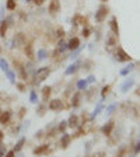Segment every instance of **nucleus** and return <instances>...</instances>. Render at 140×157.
<instances>
[{
    "instance_id": "obj_2",
    "label": "nucleus",
    "mask_w": 140,
    "mask_h": 157,
    "mask_svg": "<svg viewBox=\"0 0 140 157\" xmlns=\"http://www.w3.org/2000/svg\"><path fill=\"white\" fill-rule=\"evenodd\" d=\"M114 56H115V59H116L118 62H121V63H126V62H131L132 60V56L129 55L122 46H118L116 51H115V53H114Z\"/></svg>"
},
{
    "instance_id": "obj_62",
    "label": "nucleus",
    "mask_w": 140,
    "mask_h": 157,
    "mask_svg": "<svg viewBox=\"0 0 140 157\" xmlns=\"http://www.w3.org/2000/svg\"><path fill=\"white\" fill-rule=\"evenodd\" d=\"M87 157H90V156H87Z\"/></svg>"
},
{
    "instance_id": "obj_31",
    "label": "nucleus",
    "mask_w": 140,
    "mask_h": 157,
    "mask_svg": "<svg viewBox=\"0 0 140 157\" xmlns=\"http://www.w3.org/2000/svg\"><path fill=\"white\" fill-rule=\"evenodd\" d=\"M93 66H94L93 60H90V59H85L84 62H83V70H84V72H90V70L93 69Z\"/></svg>"
},
{
    "instance_id": "obj_17",
    "label": "nucleus",
    "mask_w": 140,
    "mask_h": 157,
    "mask_svg": "<svg viewBox=\"0 0 140 157\" xmlns=\"http://www.w3.org/2000/svg\"><path fill=\"white\" fill-rule=\"evenodd\" d=\"M72 24L73 25H87V17L81 16V14H74L72 18Z\"/></svg>"
},
{
    "instance_id": "obj_16",
    "label": "nucleus",
    "mask_w": 140,
    "mask_h": 157,
    "mask_svg": "<svg viewBox=\"0 0 140 157\" xmlns=\"http://www.w3.org/2000/svg\"><path fill=\"white\" fill-rule=\"evenodd\" d=\"M109 29L115 36L119 38V25H118V18L115 16L111 17V20H109Z\"/></svg>"
},
{
    "instance_id": "obj_26",
    "label": "nucleus",
    "mask_w": 140,
    "mask_h": 157,
    "mask_svg": "<svg viewBox=\"0 0 140 157\" xmlns=\"http://www.w3.org/2000/svg\"><path fill=\"white\" fill-rule=\"evenodd\" d=\"M13 101V97L9 95L6 91H0V104H9Z\"/></svg>"
},
{
    "instance_id": "obj_20",
    "label": "nucleus",
    "mask_w": 140,
    "mask_h": 157,
    "mask_svg": "<svg viewBox=\"0 0 140 157\" xmlns=\"http://www.w3.org/2000/svg\"><path fill=\"white\" fill-rule=\"evenodd\" d=\"M134 86V78H132V77H129V78H126L123 83L121 84V91L122 93H126L129 88H132Z\"/></svg>"
},
{
    "instance_id": "obj_12",
    "label": "nucleus",
    "mask_w": 140,
    "mask_h": 157,
    "mask_svg": "<svg viewBox=\"0 0 140 157\" xmlns=\"http://www.w3.org/2000/svg\"><path fill=\"white\" fill-rule=\"evenodd\" d=\"M80 104H81V91H76L74 94L72 95V98H70V107L72 108H78L80 107Z\"/></svg>"
},
{
    "instance_id": "obj_6",
    "label": "nucleus",
    "mask_w": 140,
    "mask_h": 157,
    "mask_svg": "<svg viewBox=\"0 0 140 157\" xmlns=\"http://www.w3.org/2000/svg\"><path fill=\"white\" fill-rule=\"evenodd\" d=\"M63 108H65V104H63V101L60 98H55V100L48 101V109H51V111H53V112L62 111Z\"/></svg>"
},
{
    "instance_id": "obj_44",
    "label": "nucleus",
    "mask_w": 140,
    "mask_h": 157,
    "mask_svg": "<svg viewBox=\"0 0 140 157\" xmlns=\"http://www.w3.org/2000/svg\"><path fill=\"white\" fill-rule=\"evenodd\" d=\"M81 35L84 36V38H88V36L91 35V28L87 27V25H84V28H83V31H81Z\"/></svg>"
},
{
    "instance_id": "obj_38",
    "label": "nucleus",
    "mask_w": 140,
    "mask_h": 157,
    "mask_svg": "<svg viewBox=\"0 0 140 157\" xmlns=\"http://www.w3.org/2000/svg\"><path fill=\"white\" fill-rule=\"evenodd\" d=\"M6 73V76H7V78H9L11 83H16V72H13L11 69H9L7 72H4Z\"/></svg>"
},
{
    "instance_id": "obj_23",
    "label": "nucleus",
    "mask_w": 140,
    "mask_h": 157,
    "mask_svg": "<svg viewBox=\"0 0 140 157\" xmlns=\"http://www.w3.org/2000/svg\"><path fill=\"white\" fill-rule=\"evenodd\" d=\"M80 65H81L80 62H76V63H73V65H70V66H69V67L65 70V75H66V76H72V75H74V73L78 70Z\"/></svg>"
},
{
    "instance_id": "obj_37",
    "label": "nucleus",
    "mask_w": 140,
    "mask_h": 157,
    "mask_svg": "<svg viewBox=\"0 0 140 157\" xmlns=\"http://www.w3.org/2000/svg\"><path fill=\"white\" fill-rule=\"evenodd\" d=\"M0 69L3 70V72H7L10 69V66H9V62H7L4 58H0Z\"/></svg>"
},
{
    "instance_id": "obj_11",
    "label": "nucleus",
    "mask_w": 140,
    "mask_h": 157,
    "mask_svg": "<svg viewBox=\"0 0 140 157\" xmlns=\"http://www.w3.org/2000/svg\"><path fill=\"white\" fill-rule=\"evenodd\" d=\"M126 112H129V115H131L133 119H137V118H140V105L139 104H132L131 102Z\"/></svg>"
},
{
    "instance_id": "obj_41",
    "label": "nucleus",
    "mask_w": 140,
    "mask_h": 157,
    "mask_svg": "<svg viewBox=\"0 0 140 157\" xmlns=\"http://www.w3.org/2000/svg\"><path fill=\"white\" fill-rule=\"evenodd\" d=\"M53 34H55V35H56V38H63V36H65V29H63L62 28V27H56V31H55V33H53Z\"/></svg>"
},
{
    "instance_id": "obj_43",
    "label": "nucleus",
    "mask_w": 140,
    "mask_h": 157,
    "mask_svg": "<svg viewBox=\"0 0 140 157\" xmlns=\"http://www.w3.org/2000/svg\"><path fill=\"white\" fill-rule=\"evenodd\" d=\"M16 87H17V90H18L20 93L27 91V86H25V83H24V82H17L16 83Z\"/></svg>"
},
{
    "instance_id": "obj_53",
    "label": "nucleus",
    "mask_w": 140,
    "mask_h": 157,
    "mask_svg": "<svg viewBox=\"0 0 140 157\" xmlns=\"http://www.w3.org/2000/svg\"><path fill=\"white\" fill-rule=\"evenodd\" d=\"M44 137V131H38L35 133V139H42Z\"/></svg>"
},
{
    "instance_id": "obj_56",
    "label": "nucleus",
    "mask_w": 140,
    "mask_h": 157,
    "mask_svg": "<svg viewBox=\"0 0 140 157\" xmlns=\"http://www.w3.org/2000/svg\"><path fill=\"white\" fill-rule=\"evenodd\" d=\"M3 10H4V7L0 6V18H2V20H3Z\"/></svg>"
},
{
    "instance_id": "obj_40",
    "label": "nucleus",
    "mask_w": 140,
    "mask_h": 157,
    "mask_svg": "<svg viewBox=\"0 0 140 157\" xmlns=\"http://www.w3.org/2000/svg\"><path fill=\"white\" fill-rule=\"evenodd\" d=\"M25 114H27V108L25 107H20V109H18V112H17V119H23L24 117H25Z\"/></svg>"
},
{
    "instance_id": "obj_39",
    "label": "nucleus",
    "mask_w": 140,
    "mask_h": 157,
    "mask_svg": "<svg viewBox=\"0 0 140 157\" xmlns=\"http://www.w3.org/2000/svg\"><path fill=\"white\" fill-rule=\"evenodd\" d=\"M29 101L32 102V104H36V102L39 101V100H38V95H36V91H35V90H31V91H29Z\"/></svg>"
},
{
    "instance_id": "obj_33",
    "label": "nucleus",
    "mask_w": 140,
    "mask_h": 157,
    "mask_svg": "<svg viewBox=\"0 0 140 157\" xmlns=\"http://www.w3.org/2000/svg\"><path fill=\"white\" fill-rule=\"evenodd\" d=\"M6 9L9 11H14L17 9V3L16 0H6Z\"/></svg>"
},
{
    "instance_id": "obj_49",
    "label": "nucleus",
    "mask_w": 140,
    "mask_h": 157,
    "mask_svg": "<svg viewBox=\"0 0 140 157\" xmlns=\"http://www.w3.org/2000/svg\"><path fill=\"white\" fill-rule=\"evenodd\" d=\"M4 20H6V23H7V25H9V27H11V25H13V24H14V17H13V16H9V17H6V18H4Z\"/></svg>"
},
{
    "instance_id": "obj_25",
    "label": "nucleus",
    "mask_w": 140,
    "mask_h": 157,
    "mask_svg": "<svg viewBox=\"0 0 140 157\" xmlns=\"http://www.w3.org/2000/svg\"><path fill=\"white\" fill-rule=\"evenodd\" d=\"M25 140H27V139H25V137H24V136H23V137H20L18 140H17V143L14 144L13 150L16 151V153H18V151H21V150H23V147H24V144H25Z\"/></svg>"
},
{
    "instance_id": "obj_59",
    "label": "nucleus",
    "mask_w": 140,
    "mask_h": 157,
    "mask_svg": "<svg viewBox=\"0 0 140 157\" xmlns=\"http://www.w3.org/2000/svg\"><path fill=\"white\" fill-rule=\"evenodd\" d=\"M0 55H2V45H0Z\"/></svg>"
},
{
    "instance_id": "obj_42",
    "label": "nucleus",
    "mask_w": 140,
    "mask_h": 157,
    "mask_svg": "<svg viewBox=\"0 0 140 157\" xmlns=\"http://www.w3.org/2000/svg\"><path fill=\"white\" fill-rule=\"evenodd\" d=\"M20 131H21V125H14L13 128H11V129H10V135H11V136H16V135H18L20 133Z\"/></svg>"
},
{
    "instance_id": "obj_28",
    "label": "nucleus",
    "mask_w": 140,
    "mask_h": 157,
    "mask_svg": "<svg viewBox=\"0 0 140 157\" xmlns=\"http://www.w3.org/2000/svg\"><path fill=\"white\" fill-rule=\"evenodd\" d=\"M102 111V101H100L97 104V107H95V109H94V112H93L91 115H90V122H93L95 119V117H98V114Z\"/></svg>"
},
{
    "instance_id": "obj_3",
    "label": "nucleus",
    "mask_w": 140,
    "mask_h": 157,
    "mask_svg": "<svg viewBox=\"0 0 140 157\" xmlns=\"http://www.w3.org/2000/svg\"><path fill=\"white\" fill-rule=\"evenodd\" d=\"M49 75H51V67L49 66H44V67H39L38 70L35 72V80L38 83H41V82H45L46 78L49 77Z\"/></svg>"
},
{
    "instance_id": "obj_47",
    "label": "nucleus",
    "mask_w": 140,
    "mask_h": 157,
    "mask_svg": "<svg viewBox=\"0 0 140 157\" xmlns=\"http://www.w3.org/2000/svg\"><path fill=\"white\" fill-rule=\"evenodd\" d=\"M90 157H107V153H105L104 150H100V151H95V153H93Z\"/></svg>"
},
{
    "instance_id": "obj_8",
    "label": "nucleus",
    "mask_w": 140,
    "mask_h": 157,
    "mask_svg": "<svg viewBox=\"0 0 140 157\" xmlns=\"http://www.w3.org/2000/svg\"><path fill=\"white\" fill-rule=\"evenodd\" d=\"M23 48H24V53H25V56L29 59V60H32L34 56H35V52H34V42L27 39L25 45H24Z\"/></svg>"
},
{
    "instance_id": "obj_4",
    "label": "nucleus",
    "mask_w": 140,
    "mask_h": 157,
    "mask_svg": "<svg viewBox=\"0 0 140 157\" xmlns=\"http://www.w3.org/2000/svg\"><path fill=\"white\" fill-rule=\"evenodd\" d=\"M27 42V35L24 33H16L13 41H11V46L13 48H23Z\"/></svg>"
},
{
    "instance_id": "obj_34",
    "label": "nucleus",
    "mask_w": 140,
    "mask_h": 157,
    "mask_svg": "<svg viewBox=\"0 0 140 157\" xmlns=\"http://www.w3.org/2000/svg\"><path fill=\"white\" fill-rule=\"evenodd\" d=\"M36 55H38V60H45L46 58H48V51H46V49H44V48H41L38 51V53H36Z\"/></svg>"
},
{
    "instance_id": "obj_35",
    "label": "nucleus",
    "mask_w": 140,
    "mask_h": 157,
    "mask_svg": "<svg viewBox=\"0 0 140 157\" xmlns=\"http://www.w3.org/2000/svg\"><path fill=\"white\" fill-rule=\"evenodd\" d=\"M58 132H60V133H65L66 132V129H67V121H62V122H59V125L58 126Z\"/></svg>"
},
{
    "instance_id": "obj_45",
    "label": "nucleus",
    "mask_w": 140,
    "mask_h": 157,
    "mask_svg": "<svg viewBox=\"0 0 140 157\" xmlns=\"http://www.w3.org/2000/svg\"><path fill=\"white\" fill-rule=\"evenodd\" d=\"M116 108H118V104H112V105H109V107L105 108V114H107V115H111L112 112H114L115 109H116Z\"/></svg>"
},
{
    "instance_id": "obj_5",
    "label": "nucleus",
    "mask_w": 140,
    "mask_h": 157,
    "mask_svg": "<svg viewBox=\"0 0 140 157\" xmlns=\"http://www.w3.org/2000/svg\"><path fill=\"white\" fill-rule=\"evenodd\" d=\"M108 13H109L108 6H105V4L100 6L98 10L95 11V21H97V23H104L105 18H107V16H108Z\"/></svg>"
},
{
    "instance_id": "obj_9",
    "label": "nucleus",
    "mask_w": 140,
    "mask_h": 157,
    "mask_svg": "<svg viewBox=\"0 0 140 157\" xmlns=\"http://www.w3.org/2000/svg\"><path fill=\"white\" fill-rule=\"evenodd\" d=\"M114 129H115V121H114V119H109V121H108L107 124L101 128V133L104 135L105 137H108L109 135L112 133V132H114Z\"/></svg>"
},
{
    "instance_id": "obj_32",
    "label": "nucleus",
    "mask_w": 140,
    "mask_h": 157,
    "mask_svg": "<svg viewBox=\"0 0 140 157\" xmlns=\"http://www.w3.org/2000/svg\"><path fill=\"white\" fill-rule=\"evenodd\" d=\"M134 66H136V65H134V63H131V65H129V66H126V67H125V69H122L121 72H119V75H121V76H127V75H129V73H131L132 70H133V69H134Z\"/></svg>"
},
{
    "instance_id": "obj_7",
    "label": "nucleus",
    "mask_w": 140,
    "mask_h": 157,
    "mask_svg": "<svg viewBox=\"0 0 140 157\" xmlns=\"http://www.w3.org/2000/svg\"><path fill=\"white\" fill-rule=\"evenodd\" d=\"M11 119H13V111L11 109L2 111V114H0V124L3 125V126L11 125Z\"/></svg>"
},
{
    "instance_id": "obj_51",
    "label": "nucleus",
    "mask_w": 140,
    "mask_h": 157,
    "mask_svg": "<svg viewBox=\"0 0 140 157\" xmlns=\"http://www.w3.org/2000/svg\"><path fill=\"white\" fill-rule=\"evenodd\" d=\"M4 157H16V151L11 149V150H7V153L4 154Z\"/></svg>"
},
{
    "instance_id": "obj_55",
    "label": "nucleus",
    "mask_w": 140,
    "mask_h": 157,
    "mask_svg": "<svg viewBox=\"0 0 140 157\" xmlns=\"http://www.w3.org/2000/svg\"><path fill=\"white\" fill-rule=\"evenodd\" d=\"M3 140H4V132L0 129V143H3Z\"/></svg>"
},
{
    "instance_id": "obj_1",
    "label": "nucleus",
    "mask_w": 140,
    "mask_h": 157,
    "mask_svg": "<svg viewBox=\"0 0 140 157\" xmlns=\"http://www.w3.org/2000/svg\"><path fill=\"white\" fill-rule=\"evenodd\" d=\"M116 48H118V36H115L112 33H109L107 36V42H105V51H107L108 53H112V55H114Z\"/></svg>"
},
{
    "instance_id": "obj_13",
    "label": "nucleus",
    "mask_w": 140,
    "mask_h": 157,
    "mask_svg": "<svg viewBox=\"0 0 140 157\" xmlns=\"http://www.w3.org/2000/svg\"><path fill=\"white\" fill-rule=\"evenodd\" d=\"M34 156H42V154H49L51 153V149H49V144L45 143V144H41V146L35 147L32 150Z\"/></svg>"
},
{
    "instance_id": "obj_18",
    "label": "nucleus",
    "mask_w": 140,
    "mask_h": 157,
    "mask_svg": "<svg viewBox=\"0 0 140 157\" xmlns=\"http://www.w3.org/2000/svg\"><path fill=\"white\" fill-rule=\"evenodd\" d=\"M51 94H52V87L51 86H44L41 90V95H42V101L48 102L51 100Z\"/></svg>"
},
{
    "instance_id": "obj_27",
    "label": "nucleus",
    "mask_w": 140,
    "mask_h": 157,
    "mask_svg": "<svg viewBox=\"0 0 140 157\" xmlns=\"http://www.w3.org/2000/svg\"><path fill=\"white\" fill-rule=\"evenodd\" d=\"M7 29H9V25H7L6 20H2L0 21V36L2 38H6V34H7Z\"/></svg>"
},
{
    "instance_id": "obj_22",
    "label": "nucleus",
    "mask_w": 140,
    "mask_h": 157,
    "mask_svg": "<svg viewBox=\"0 0 140 157\" xmlns=\"http://www.w3.org/2000/svg\"><path fill=\"white\" fill-rule=\"evenodd\" d=\"M129 150H131V147L126 146V144H122V146H119V149H118L115 156L116 157H127L129 156Z\"/></svg>"
},
{
    "instance_id": "obj_10",
    "label": "nucleus",
    "mask_w": 140,
    "mask_h": 157,
    "mask_svg": "<svg viewBox=\"0 0 140 157\" xmlns=\"http://www.w3.org/2000/svg\"><path fill=\"white\" fill-rule=\"evenodd\" d=\"M72 135L69 133H62V137H60V140H59V144H60V149H63V150H66L69 146H70V143H72Z\"/></svg>"
},
{
    "instance_id": "obj_60",
    "label": "nucleus",
    "mask_w": 140,
    "mask_h": 157,
    "mask_svg": "<svg viewBox=\"0 0 140 157\" xmlns=\"http://www.w3.org/2000/svg\"><path fill=\"white\" fill-rule=\"evenodd\" d=\"M101 2H108V0H101Z\"/></svg>"
},
{
    "instance_id": "obj_29",
    "label": "nucleus",
    "mask_w": 140,
    "mask_h": 157,
    "mask_svg": "<svg viewBox=\"0 0 140 157\" xmlns=\"http://www.w3.org/2000/svg\"><path fill=\"white\" fill-rule=\"evenodd\" d=\"M76 87H77V90H78V91H84L85 88L88 87V83H87V80H85V78H81V80H78V82L76 83Z\"/></svg>"
},
{
    "instance_id": "obj_54",
    "label": "nucleus",
    "mask_w": 140,
    "mask_h": 157,
    "mask_svg": "<svg viewBox=\"0 0 140 157\" xmlns=\"http://www.w3.org/2000/svg\"><path fill=\"white\" fill-rule=\"evenodd\" d=\"M32 2H34V4H36V6H41V4H44L45 0H32Z\"/></svg>"
},
{
    "instance_id": "obj_30",
    "label": "nucleus",
    "mask_w": 140,
    "mask_h": 157,
    "mask_svg": "<svg viewBox=\"0 0 140 157\" xmlns=\"http://www.w3.org/2000/svg\"><path fill=\"white\" fill-rule=\"evenodd\" d=\"M46 109H48V105H45L44 102H41V104L36 107V114H38L39 117H44V115L46 114Z\"/></svg>"
},
{
    "instance_id": "obj_24",
    "label": "nucleus",
    "mask_w": 140,
    "mask_h": 157,
    "mask_svg": "<svg viewBox=\"0 0 140 157\" xmlns=\"http://www.w3.org/2000/svg\"><path fill=\"white\" fill-rule=\"evenodd\" d=\"M84 95H85V100H87L88 102H91L93 100H94L95 97V88L94 87H90V88H85L84 90Z\"/></svg>"
},
{
    "instance_id": "obj_48",
    "label": "nucleus",
    "mask_w": 140,
    "mask_h": 157,
    "mask_svg": "<svg viewBox=\"0 0 140 157\" xmlns=\"http://www.w3.org/2000/svg\"><path fill=\"white\" fill-rule=\"evenodd\" d=\"M139 153H140V142H137L133 146V156H137Z\"/></svg>"
},
{
    "instance_id": "obj_14",
    "label": "nucleus",
    "mask_w": 140,
    "mask_h": 157,
    "mask_svg": "<svg viewBox=\"0 0 140 157\" xmlns=\"http://www.w3.org/2000/svg\"><path fill=\"white\" fill-rule=\"evenodd\" d=\"M67 126L72 128V129H77L80 126V117L76 114H72L67 119Z\"/></svg>"
},
{
    "instance_id": "obj_52",
    "label": "nucleus",
    "mask_w": 140,
    "mask_h": 157,
    "mask_svg": "<svg viewBox=\"0 0 140 157\" xmlns=\"http://www.w3.org/2000/svg\"><path fill=\"white\" fill-rule=\"evenodd\" d=\"M85 80H87L88 84H91V83H95V76H94V75H90V76H88V78H85Z\"/></svg>"
},
{
    "instance_id": "obj_58",
    "label": "nucleus",
    "mask_w": 140,
    "mask_h": 157,
    "mask_svg": "<svg viewBox=\"0 0 140 157\" xmlns=\"http://www.w3.org/2000/svg\"><path fill=\"white\" fill-rule=\"evenodd\" d=\"M16 157H24V154H21V153H20V151H18V153H17V156Z\"/></svg>"
},
{
    "instance_id": "obj_36",
    "label": "nucleus",
    "mask_w": 140,
    "mask_h": 157,
    "mask_svg": "<svg viewBox=\"0 0 140 157\" xmlns=\"http://www.w3.org/2000/svg\"><path fill=\"white\" fill-rule=\"evenodd\" d=\"M111 88H112L111 84H107V86H104V87H102V90H101V98H102V100H104V98L107 97L108 94H109Z\"/></svg>"
},
{
    "instance_id": "obj_21",
    "label": "nucleus",
    "mask_w": 140,
    "mask_h": 157,
    "mask_svg": "<svg viewBox=\"0 0 140 157\" xmlns=\"http://www.w3.org/2000/svg\"><path fill=\"white\" fill-rule=\"evenodd\" d=\"M56 51H58L59 53H65V51H67V42H66L63 38H59L58 39V45H56Z\"/></svg>"
},
{
    "instance_id": "obj_19",
    "label": "nucleus",
    "mask_w": 140,
    "mask_h": 157,
    "mask_svg": "<svg viewBox=\"0 0 140 157\" xmlns=\"http://www.w3.org/2000/svg\"><path fill=\"white\" fill-rule=\"evenodd\" d=\"M80 45H81L80 38H77V36H72L70 41L67 42V49H70V51H76L77 48H80Z\"/></svg>"
},
{
    "instance_id": "obj_61",
    "label": "nucleus",
    "mask_w": 140,
    "mask_h": 157,
    "mask_svg": "<svg viewBox=\"0 0 140 157\" xmlns=\"http://www.w3.org/2000/svg\"><path fill=\"white\" fill-rule=\"evenodd\" d=\"M0 114H2V109H0Z\"/></svg>"
},
{
    "instance_id": "obj_15",
    "label": "nucleus",
    "mask_w": 140,
    "mask_h": 157,
    "mask_svg": "<svg viewBox=\"0 0 140 157\" xmlns=\"http://www.w3.org/2000/svg\"><path fill=\"white\" fill-rule=\"evenodd\" d=\"M48 11L52 14V16H56V14L60 11V2H59V0H51Z\"/></svg>"
},
{
    "instance_id": "obj_57",
    "label": "nucleus",
    "mask_w": 140,
    "mask_h": 157,
    "mask_svg": "<svg viewBox=\"0 0 140 157\" xmlns=\"http://www.w3.org/2000/svg\"><path fill=\"white\" fill-rule=\"evenodd\" d=\"M134 94H136V95H139V97H140V87H137V90H136V91H134Z\"/></svg>"
},
{
    "instance_id": "obj_50",
    "label": "nucleus",
    "mask_w": 140,
    "mask_h": 157,
    "mask_svg": "<svg viewBox=\"0 0 140 157\" xmlns=\"http://www.w3.org/2000/svg\"><path fill=\"white\" fill-rule=\"evenodd\" d=\"M7 153V149L3 143H0V157H4V154Z\"/></svg>"
},
{
    "instance_id": "obj_46",
    "label": "nucleus",
    "mask_w": 140,
    "mask_h": 157,
    "mask_svg": "<svg viewBox=\"0 0 140 157\" xmlns=\"http://www.w3.org/2000/svg\"><path fill=\"white\" fill-rule=\"evenodd\" d=\"M56 133H59L58 128H51V129L48 131V136H46V137H48V139H49V137H55Z\"/></svg>"
}]
</instances>
